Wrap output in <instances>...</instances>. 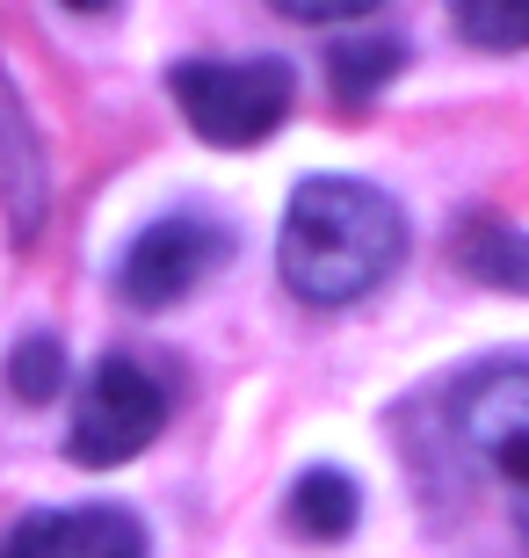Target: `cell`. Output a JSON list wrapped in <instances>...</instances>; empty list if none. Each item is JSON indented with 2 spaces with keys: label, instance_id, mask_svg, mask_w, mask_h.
<instances>
[{
  "label": "cell",
  "instance_id": "cell-6",
  "mask_svg": "<svg viewBox=\"0 0 529 558\" xmlns=\"http://www.w3.org/2000/svg\"><path fill=\"white\" fill-rule=\"evenodd\" d=\"M0 558H145V522L131 508H44L0 537Z\"/></svg>",
  "mask_w": 529,
  "mask_h": 558
},
{
  "label": "cell",
  "instance_id": "cell-10",
  "mask_svg": "<svg viewBox=\"0 0 529 558\" xmlns=\"http://www.w3.org/2000/svg\"><path fill=\"white\" fill-rule=\"evenodd\" d=\"M284 515H290V530H298V537H312V544H341L348 530H356V515H363V494H356V478H348V472L320 464V472H305L298 486H290Z\"/></svg>",
  "mask_w": 529,
  "mask_h": 558
},
{
  "label": "cell",
  "instance_id": "cell-4",
  "mask_svg": "<svg viewBox=\"0 0 529 558\" xmlns=\"http://www.w3.org/2000/svg\"><path fill=\"white\" fill-rule=\"evenodd\" d=\"M167 428V385L131 355H103L87 371L81 399H73V428H65V457L81 472H117L139 450H153V435Z\"/></svg>",
  "mask_w": 529,
  "mask_h": 558
},
{
  "label": "cell",
  "instance_id": "cell-12",
  "mask_svg": "<svg viewBox=\"0 0 529 558\" xmlns=\"http://www.w3.org/2000/svg\"><path fill=\"white\" fill-rule=\"evenodd\" d=\"M59 392H65L59 333H22L15 349H8V399H22V407H51Z\"/></svg>",
  "mask_w": 529,
  "mask_h": 558
},
{
  "label": "cell",
  "instance_id": "cell-3",
  "mask_svg": "<svg viewBox=\"0 0 529 558\" xmlns=\"http://www.w3.org/2000/svg\"><path fill=\"white\" fill-rule=\"evenodd\" d=\"M167 95L204 145H262L298 102V73L284 59H182L167 65Z\"/></svg>",
  "mask_w": 529,
  "mask_h": 558
},
{
  "label": "cell",
  "instance_id": "cell-11",
  "mask_svg": "<svg viewBox=\"0 0 529 558\" xmlns=\"http://www.w3.org/2000/svg\"><path fill=\"white\" fill-rule=\"evenodd\" d=\"M471 51H529V0H443Z\"/></svg>",
  "mask_w": 529,
  "mask_h": 558
},
{
  "label": "cell",
  "instance_id": "cell-14",
  "mask_svg": "<svg viewBox=\"0 0 529 558\" xmlns=\"http://www.w3.org/2000/svg\"><path fill=\"white\" fill-rule=\"evenodd\" d=\"M73 15H103V8H117V0H65Z\"/></svg>",
  "mask_w": 529,
  "mask_h": 558
},
{
  "label": "cell",
  "instance_id": "cell-5",
  "mask_svg": "<svg viewBox=\"0 0 529 558\" xmlns=\"http://www.w3.org/2000/svg\"><path fill=\"white\" fill-rule=\"evenodd\" d=\"M232 247H240V240H232L225 218H211V210H167V218H153V226L123 247L117 298L139 305V312L182 305V298H196V290L232 262Z\"/></svg>",
  "mask_w": 529,
  "mask_h": 558
},
{
  "label": "cell",
  "instance_id": "cell-13",
  "mask_svg": "<svg viewBox=\"0 0 529 558\" xmlns=\"http://www.w3.org/2000/svg\"><path fill=\"white\" fill-rule=\"evenodd\" d=\"M268 8L290 15V22H356L370 8H385V0H268Z\"/></svg>",
  "mask_w": 529,
  "mask_h": 558
},
{
  "label": "cell",
  "instance_id": "cell-9",
  "mask_svg": "<svg viewBox=\"0 0 529 558\" xmlns=\"http://www.w3.org/2000/svg\"><path fill=\"white\" fill-rule=\"evenodd\" d=\"M407 73V37H341L326 51V87L341 109H363L385 95V81Z\"/></svg>",
  "mask_w": 529,
  "mask_h": 558
},
{
  "label": "cell",
  "instance_id": "cell-2",
  "mask_svg": "<svg viewBox=\"0 0 529 558\" xmlns=\"http://www.w3.org/2000/svg\"><path fill=\"white\" fill-rule=\"evenodd\" d=\"M443 421L457 457L508 500L515 544L529 558V355H501V363H479L471 377H457L443 399Z\"/></svg>",
  "mask_w": 529,
  "mask_h": 558
},
{
  "label": "cell",
  "instance_id": "cell-7",
  "mask_svg": "<svg viewBox=\"0 0 529 558\" xmlns=\"http://www.w3.org/2000/svg\"><path fill=\"white\" fill-rule=\"evenodd\" d=\"M0 218H8V240L29 247L44 226V145L22 117V95L0 73Z\"/></svg>",
  "mask_w": 529,
  "mask_h": 558
},
{
  "label": "cell",
  "instance_id": "cell-8",
  "mask_svg": "<svg viewBox=\"0 0 529 558\" xmlns=\"http://www.w3.org/2000/svg\"><path fill=\"white\" fill-rule=\"evenodd\" d=\"M449 262L465 283H486V290H508V298H529V232L493 218V210H471L457 218L449 232Z\"/></svg>",
  "mask_w": 529,
  "mask_h": 558
},
{
  "label": "cell",
  "instance_id": "cell-1",
  "mask_svg": "<svg viewBox=\"0 0 529 558\" xmlns=\"http://www.w3.org/2000/svg\"><path fill=\"white\" fill-rule=\"evenodd\" d=\"M407 262V210L392 204L377 182L348 174H312L284 210L276 232V269L298 305L341 312L385 290L392 269Z\"/></svg>",
  "mask_w": 529,
  "mask_h": 558
}]
</instances>
